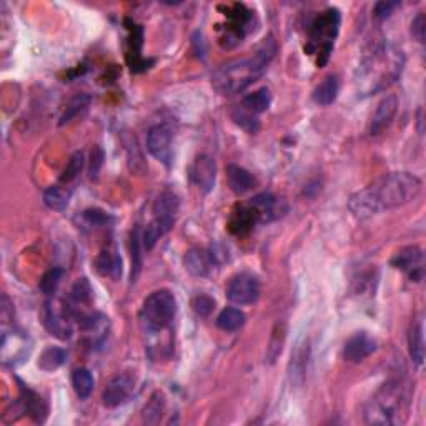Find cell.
<instances>
[{
    "mask_svg": "<svg viewBox=\"0 0 426 426\" xmlns=\"http://www.w3.org/2000/svg\"><path fill=\"white\" fill-rule=\"evenodd\" d=\"M247 316L238 308H225L216 318V327L223 331H237L245 325Z\"/></svg>",
    "mask_w": 426,
    "mask_h": 426,
    "instance_id": "484cf974",
    "label": "cell"
},
{
    "mask_svg": "<svg viewBox=\"0 0 426 426\" xmlns=\"http://www.w3.org/2000/svg\"><path fill=\"white\" fill-rule=\"evenodd\" d=\"M190 178L203 193L212 192L216 180V164L210 155H199L190 168Z\"/></svg>",
    "mask_w": 426,
    "mask_h": 426,
    "instance_id": "7c38bea8",
    "label": "cell"
},
{
    "mask_svg": "<svg viewBox=\"0 0 426 426\" xmlns=\"http://www.w3.org/2000/svg\"><path fill=\"white\" fill-rule=\"evenodd\" d=\"M377 351V340L362 331L351 336L343 347V358L348 363H362L368 356Z\"/></svg>",
    "mask_w": 426,
    "mask_h": 426,
    "instance_id": "4fadbf2b",
    "label": "cell"
},
{
    "mask_svg": "<svg viewBox=\"0 0 426 426\" xmlns=\"http://www.w3.org/2000/svg\"><path fill=\"white\" fill-rule=\"evenodd\" d=\"M137 379L131 373H118L108 381L105 391L102 394L103 406L107 408H117V406L123 405L129 398L134 394Z\"/></svg>",
    "mask_w": 426,
    "mask_h": 426,
    "instance_id": "30bf717a",
    "label": "cell"
},
{
    "mask_svg": "<svg viewBox=\"0 0 426 426\" xmlns=\"http://www.w3.org/2000/svg\"><path fill=\"white\" fill-rule=\"evenodd\" d=\"M82 168H84V153L75 152L71 157V160H68L67 166L64 168V173H62V177H60V184L67 185L68 187V185H71L72 181L80 175Z\"/></svg>",
    "mask_w": 426,
    "mask_h": 426,
    "instance_id": "4dcf8cb0",
    "label": "cell"
},
{
    "mask_svg": "<svg viewBox=\"0 0 426 426\" xmlns=\"http://www.w3.org/2000/svg\"><path fill=\"white\" fill-rule=\"evenodd\" d=\"M408 391L403 381L390 379L381 385L365 410L368 425H401L408 416Z\"/></svg>",
    "mask_w": 426,
    "mask_h": 426,
    "instance_id": "277c9868",
    "label": "cell"
},
{
    "mask_svg": "<svg viewBox=\"0 0 426 426\" xmlns=\"http://www.w3.org/2000/svg\"><path fill=\"white\" fill-rule=\"evenodd\" d=\"M249 208L255 215L258 223H268L285 216L288 212V205L280 197H275L273 193H260L255 199H251Z\"/></svg>",
    "mask_w": 426,
    "mask_h": 426,
    "instance_id": "ba28073f",
    "label": "cell"
},
{
    "mask_svg": "<svg viewBox=\"0 0 426 426\" xmlns=\"http://www.w3.org/2000/svg\"><path fill=\"white\" fill-rule=\"evenodd\" d=\"M412 34L413 37L416 38L420 44H425V37H426V21H425V14L420 12L416 17L413 18L412 22Z\"/></svg>",
    "mask_w": 426,
    "mask_h": 426,
    "instance_id": "f35d334b",
    "label": "cell"
},
{
    "mask_svg": "<svg viewBox=\"0 0 426 426\" xmlns=\"http://www.w3.org/2000/svg\"><path fill=\"white\" fill-rule=\"evenodd\" d=\"M90 102H92L90 95H87V94H79L73 97L71 102H68V105L67 108H65L64 114H62L59 125L71 123L72 120H75L77 117H80V115H84L85 112L88 110V107H90Z\"/></svg>",
    "mask_w": 426,
    "mask_h": 426,
    "instance_id": "d4e9b609",
    "label": "cell"
},
{
    "mask_svg": "<svg viewBox=\"0 0 426 426\" xmlns=\"http://www.w3.org/2000/svg\"><path fill=\"white\" fill-rule=\"evenodd\" d=\"M72 385H73V390H75L77 397H79L80 400H87V398L92 394V391H94L95 381H94V377H92V373L87 370V368H79V370L73 371Z\"/></svg>",
    "mask_w": 426,
    "mask_h": 426,
    "instance_id": "4316f807",
    "label": "cell"
},
{
    "mask_svg": "<svg viewBox=\"0 0 426 426\" xmlns=\"http://www.w3.org/2000/svg\"><path fill=\"white\" fill-rule=\"evenodd\" d=\"M172 138L173 134L168 125H155L149 130L147 149L162 164L170 165L172 160Z\"/></svg>",
    "mask_w": 426,
    "mask_h": 426,
    "instance_id": "8fae6325",
    "label": "cell"
},
{
    "mask_svg": "<svg viewBox=\"0 0 426 426\" xmlns=\"http://www.w3.org/2000/svg\"><path fill=\"white\" fill-rule=\"evenodd\" d=\"M285 342V330L281 328L280 323H277L275 327L272 340H270V347H268V362L275 363V360L278 358V355L281 353V348H284Z\"/></svg>",
    "mask_w": 426,
    "mask_h": 426,
    "instance_id": "e575fe53",
    "label": "cell"
},
{
    "mask_svg": "<svg viewBox=\"0 0 426 426\" xmlns=\"http://www.w3.org/2000/svg\"><path fill=\"white\" fill-rule=\"evenodd\" d=\"M185 268L193 277H207L215 265V255L203 249H192L185 255Z\"/></svg>",
    "mask_w": 426,
    "mask_h": 426,
    "instance_id": "9a60e30c",
    "label": "cell"
},
{
    "mask_svg": "<svg viewBox=\"0 0 426 426\" xmlns=\"http://www.w3.org/2000/svg\"><path fill=\"white\" fill-rule=\"evenodd\" d=\"M260 297V281L250 273H238L228 281L227 298L235 305L255 303Z\"/></svg>",
    "mask_w": 426,
    "mask_h": 426,
    "instance_id": "52a82bcc",
    "label": "cell"
},
{
    "mask_svg": "<svg viewBox=\"0 0 426 426\" xmlns=\"http://www.w3.org/2000/svg\"><path fill=\"white\" fill-rule=\"evenodd\" d=\"M192 308L199 316H208L215 308V300L208 295H199L193 298Z\"/></svg>",
    "mask_w": 426,
    "mask_h": 426,
    "instance_id": "8d00e7d4",
    "label": "cell"
},
{
    "mask_svg": "<svg viewBox=\"0 0 426 426\" xmlns=\"http://www.w3.org/2000/svg\"><path fill=\"white\" fill-rule=\"evenodd\" d=\"M62 277H64V272H62L60 268H52L49 270L47 273L42 277L40 280V290L45 293V295H53V293L57 292V288H59L60 281H62Z\"/></svg>",
    "mask_w": 426,
    "mask_h": 426,
    "instance_id": "836d02e7",
    "label": "cell"
},
{
    "mask_svg": "<svg viewBox=\"0 0 426 426\" xmlns=\"http://www.w3.org/2000/svg\"><path fill=\"white\" fill-rule=\"evenodd\" d=\"M242 105L245 110L251 112V114H262V112L268 110L270 105H272V94H270V90L266 87L258 88V90L243 97Z\"/></svg>",
    "mask_w": 426,
    "mask_h": 426,
    "instance_id": "7402d4cb",
    "label": "cell"
},
{
    "mask_svg": "<svg viewBox=\"0 0 426 426\" xmlns=\"http://www.w3.org/2000/svg\"><path fill=\"white\" fill-rule=\"evenodd\" d=\"M142 270V253H140V228L131 231V284H135Z\"/></svg>",
    "mask_w": 426,
    "mask_h": 426,
    "instance_id": "1f68e13d",
    "label": "cell"
},
{
    "mask_svg": "<svg viewBox=\"0 0 426 426\" xmlns=\"http://www.w3.org/2000/svg\"><path fill=\"white\" fill-rule=\"evenodd\" d=\"M85 220H87L90 225H105L108 222V213H105L103 210H99V208H90V210H85L84 212Z\"/></svg>",
    "mask_w": 426,
    "mask_h": 426,
    "instance_id": "ab89813d",
    "label": "cell"
},
{
    "mask_svg": "<svg viewBox=\"0 0 426 426\" xmlns=\"http://www.w3.org/2000/svg\"><path fill=\"white\" fill-rule=\"evenodd\" d=\"M178 208H180V200H178L175 193L162 192L153 203V215L155 218H165L175 222Z\"/></svg>",
    "mask_w": 426,
    "mask_h": 426,
    "instance_id": "ffe728a7",
    "label": "cell"
},
{
    "mask_svg": "<svg viewBox=\"0 0 426 426\" xmlns=\"http://www.w3.org/2000/svg\"><path fill=\"white\" fill-rule=\"evenodd\" d=\"M47 328L52 331V335L60 336V338H68L72 335L71 321H68L67 312L65 310L57 308L55 305H47Z\"/></svg>",
    "mask_w": 426,
    "mask_h": 426,
    "instance_id": "e0dca14e",
    "label": "cell"
},
{
    "mask_svg": "<svg viewBox=\"0 0 426 426\" xmlns=\"http://www.w3.org/2000/svg\"><path fill=\"white\" fill-rule=\"evenodd\" d=\"M231 118H234L235 123L242 127L243 130L249 131V134H257V131L260 130V122H258V118L255 117L251 112L245 110V108H237V110L231 114Z\"/></svg>",
    "mask_w": 426,
    "mask_h": 426,
    "instance_id": "d6a6232c",
    "label": "cell"
},
{
    "mask_svg": "<svg viewBox=\"0 0 426 426\" xmlns=\"http://www.w3.org/2000/svg\"><path fill=\"white\" fill-rule=\"evenodd\" d=\"M277 52V40L273 37H268L260 45V49L255 52L253 57L230 62V64L218 68L212 79L213 87L223 95H234L237 92L245 90L249 85L257 82V79H260L263 72L270 65V62L275 59Z\"/></svg>",
    "mask_w": 426,
    "mask_h": 426,
    "instance_id": "3957f363",
    "label": "cell"
},
{
    "mask_svg": "<svg viewBox=\"0 0 426 426\" xmlns=\"http://www.w3.org/2000/svg\"><path fill=\"white\" fill-rule=\"evenodd\" d=\"M398 114V97L397 95H386L381 102L378 103L377 112H375L373 118H371L370 134L373 137L381 135L390 125L393 123L394 117Z\"/></svg>",
    "mask_w": 426,
    "mask_h": 426,
    "instance_id": "5bb4252c",
    "label": "cell"
},
{
    "mask_svg": "<svg viewBox=\"0 0 426 426\" xmlns=\"http://www.w3.org/2000/svg\"><path fill=\"white\" fill-rule=\"evenodd\" d=\"M71 297H72V300L79 305L87 303V301L90 300L92 288H90V284L87 281V278H80V280L72 286Z\"/></svg>",
    "mask_w": 426,
    "mask_h": 426,
    "instance_id": "d590c367",
    "label": "cell"
},
{
    "mask_svg": "<svg viewBox=\"0 0 426 426\" xmlns=\"http://www.w3.org/2000/svg\"><path fill=\"white\" fill-rule=\"evenodd\" d=\"M102 165H103L102 149H99V147H94V150H92V153H90V177L92 178L99 175V170Z\"/></svg>",
    "mask_w": 426,
    "mask_h": 426,
    "instance_id": "60d3db41",
    "label": "cell"
},
{
    "mask_svg": "<svg viewBox=\"0 0 426 426\" xmlns=\"http://www.w3.org/2000/svg\"><path fill=\"white\" fill-rule=\"evenodd\" d=\"M165 410V394L162 391H155L149 403L143 408V421L149 425H157L162 420Z\"/></svg>",
    "mask_w": 426,
    "mask_h": 426,
    "instance_id": "83f0119b",
    "label": "cell"
},
{
    "mask_svg": "<svg viewBox=\"0 0 426 426\" xmlns=\"http://www.w3.org/2000/svg\"><path fill=\"white\" fill-rule=\"evenodd\" d=\"M423 320H414L408 330V351L418 366L425 362V333Z\"/></svg>",
    "mask_w": 426,
    "mask_h": 426,
    "instance_id": "2e32d148",
    "label": "cell"
},
{
    "mask_svg": "<svg viewBox=\"0 0 426 426\" xmlns=\"http://www.w3.org/2000/svg\"><path fill=\"white\" fill-rule=\"evenodd\" d=\"M405 55L394 45L377 42L363 55L356 71V88L362 95L386 90L400 79Z\"/></svg>",
    "mask_w": 426,
    "mask_h": 426,
    "instance_id": "7a4b0ae2",
    "label": "cell"
},
{
    "mask_svg": "<svg viewBox=\"0 0 426 426\" xmlns=\"http://www.w3.org/2000/svg\"><path fill=\"white\" fill-rule=\"evenodd\" d=\"M398 7H400V2H391V0H381V2H378L377 5H375L373 15L378 18V21H385V18H388L390 15L398 9Z\"/></svg>",
    "mask_w": 426,
    "mask_h": 426,
    "instance_id": "74e56055",
    "label": "cell"
},
{
    "mask_svg": "<svg viewBox=\"0 0 426 426\" xmlns=\"http://www.w3.org/2000/svg\"><path fill=\"white\" fill-rule=\"evenodd\" d=\"M44 201L49 208L57 212H64L65 208L68 207V201H71V190H68L67 185L64 184H57L52 185L45 190L44 193Z\"/></svg>",
    "mask_w": 426,
    "mask_h": 426,
    "instance_id": "44dd1931",
    "label": "cell"
},
{
    "mask_svg": "<svg viewBox=\"0 0 426 426\" xmlns=\"http://www.w3.org/2000/svg\"><path fill=\"white\" fill-rule=\"evenodd\" d=\"M228 181H230V187L235 193L242 195V193L250 192L251 188H255L257 185V178H255L249 170L242 168L238 165H230L227 170Z\"/></svg>",
    "mask_w": 426,
    "mask_h": 426,
    "instance_id": "d6986e66",
    "label": "cell"
},
{
    "mask_svg": "<svg viewBox=\"0 0 426 426\" xmlns=\"http://www.w3.org/2000/svg\"><path fill=\"white\" fill-rule=\"evenodd\" d=\"M340 22H342L340 10L327 9L325 12L316 15L310 24V38L305 50L310 55L316 57L318 67H323L330 59L333 44H335V38L338 36Z\"/></svg>",
    "mask_w": 426,
    "mask_h": 426,
    "instance_id": "5b68a950",
    "label": "cell"
},
{
    "mask_svg": "<svg viewBox=\"0 0 426 426\" xmlns=\"http://www.w3.org/2000/svg\"><path fill=\"white\" fill-rule=\"evenodd\" d=\"M391 265L397 270L408 275L412 281H421L425 275V253L420 247H406L401 249L391 260Z\"/></svg>",
    "mask_w": 426,
    "mask_h": 426,
    "instance_id": "9c48e42d",
    "label": "cell"
},
{
    "mask_svg": "<svg viewBox=\"0 0 426 426\" xmlns=\"http://www.w3.org/2000/svg\"><path fill=\"white\" fill-rule=\"evenodd\" d=\"M65 358H67V353L62 348L50 347L44 350V353L38 358V368H42L44 371H53L64 365Z\"/></svg>",
    "mask_w": 426,
    "mask_h": 426,
    "instance_id": "f546056e",
    "label": "cell"
},
{
    "mask_svg": "<svg viewBox=\"0 0 426 426\" xmlns=\"http://www.w3.org/2000/svg\"><path fill=\"white\" fill-rule=\"evenodd\" d=\"M97 270L102 275H110V277L118 278V275L122 273V260L117 255H112L110 251H102L97 258Z\"/></svg>",
    "mask_w": 426,
    "mask_h": 426,
    "instance_id": "f1b7e54d",
    "label": "cell"
},
{
    "mask_svg": "<svg viewBox=\"0 0 426 426\" xmlns=\"http://www.w3.org/2000/svg\"><path fill=\"white\" fill-rule=\"evenodd\" d=\"M175 315L177 300L173 293L168 290H157L145 298L138 318H140L142 330L155 335V333L166 330L173 323Z\"/></svg>",
    "mask_w": 426,
    "mask_h": 426,
    "instance_id": "8992f818",
    "label": "cell"
},
{
    "mask_svg": "<svg viewBox=\"0 0 426 426\" xmlns=\"http://www.w3.org/2000/svg\"><path fill=\"white\" fill-rule=\"evenodd\" d=\"M338 90H340L338 75L331 73V75H327L318 85H316V88L313 90V100H315L318 105L323 107L331 105V103L336 100V97H338Z\"/></svg>",
    "mask_w": 426,
    "mask_h": 426,
    "instance_id": "ac0fdd59",
    "label": "cell"
},
{
    "mask_svg": "<svg viewBox=\"0 0 426 426\" xmlns=\"http://www.w3.org/2000/svg\"><path fill=\"white\" fill-rule=\"evenodd\" d=\"M423 188V181L408 172H393L377 178L355 195L348 207L356 218H370L379 212L394 210L416 199Z\"/></svg>",
    "mask_w": 426,
    "mask_h": 426,
    "instance_id": "6da1fadb",
    "label": "cell"
},
{
    "mask_svg": "<svg viewBox=\"0 0 426 426\" xmlns=\"http://www.w3.org/2000/svg\"><path fill=\"white\" fill-rule=\"evenodd\" d=\"M255 223H258L257 218H255V215L251 213L249 205H245V207H240L238 210L234 212L228 227H230L231 234L243 235V234H249L251 228H253Z\"/></svg>",
    "mask_w": 426,
    "mask_h": 426,
    "instance_id": "603a6c76",
    "label": "cell"
},
{
    "mask_svg": "<svg viewBox=\"0 0 426 426\" xmlns=\"http://www.w3.org/2000/svg\"><path fill=\"white\" fill-rule=\"evenodd\" d=\"M173 223H175L173 220L153 218V222L145 228V234H143V245H145V249L152 250L160 237H164L166 231H170Z\"/></svg>",
    "mask_w": 426,
    "mask_h": 426,
    "instance_id": "cb8c5ba5",
    "label": "cell"
}]
</instances>
